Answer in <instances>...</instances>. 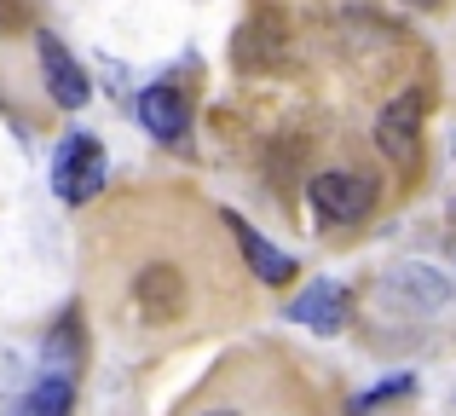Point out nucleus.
Segmentation results:
<instances>
[{"label":"nucleus","mask_w":456,"mask_h":416,"mask_svg":"<svg viewBox=\"0 0 456 416\" xmlns=\"http://www.w3.org/2000/svg\"><path fill=\"white\" fill-rule=\"evenodd\" d=\"M110 180V162H104V145L93 134H69L58 145V162H53V185L64 203H93Z\"/></svg>","instance_id":"1"},{"label":"nucleus","mask_w":456,"mask_h":416,"mask_svg":"<svg viewBox=\"0 0 456 416\" xmlns=\"http://www.w3.org/2000/svg\"><path fill=\"white\" fill-rule=\"evenodd\" d=\"M306 203H312V214H318V220H330V225H353V220H364V214H370V203H376V185L358 180V174L330 168V174H312Z\"/></svg>","instance_id":"2"},{"label":"nucleus","mask_w":456,"mask_h":416,"mask_svg":"<svg viewBox=\"0 0 456 416\" xmlns=\"http://www.w3.org/2000/svg\"><path fill=\"white\" fill-rule=\"evenodd\" d=\"M422 116H428V99L422 93H399V99L387 104V110L376 116V145L387 162H411L416 145H422Z\"/></svg>","instance_id":"3"},{"label":"nucleus","mask_w":456,"mask_h":416,"mask_svg":"<svg viewBox=\"0 0 456 416\" xmlns=\"http://www.w3.org/2000/svg\"><path fill=\"white\" fill-rule=\"evenodd\" d=\"M35 53H41V76H46V93H53L58 110H81L87 104V76H81V64L69 58V46L58 41L53 29L35 35Z\"/></svg>","instance_id":"4"},{"label":"nucleus","mask_w":456,"mask_h":416,"mask_svg":"<svg viewBox=\"0 0 456 416\" xmlns=\"http://www.w3.org/2000/svg\"><path fill=\"white\" fill-rule=\"evenodd\" d=\"M134 306L145 324H174L179 313H185V283H179L174 266H151L145 278L134 283Z\"/></svg>","instance_id":"5"},{"label":"nucleus","mask_w":456,"mask_h":416,"mask_svg":"<svg viewBox=\"0 0 456 416\" xmlns=\"http://www.w3.org/2000/svg\"><path fill=\"white\" fill-rule=\"evenodd\" d=\"M139 122L151 127L156 139H185V127H191V110H185V93L174 87V81H151L145 93H139Z\"/></svg>","instance_id":"6"},{"label":"nucleus","mask_w":456,"mask_h":416,"mask_svg":"<svg viewBox=\"0 0 456 416\" xmlns=\"http://www.w3.org/2000/svg\"><path fill=\"white\" fill-rule=\"evenodd\" d=\"M225 225H232V237H237V249H243V260H248V272H255V278H266V283H289L295 278V260L283 255L278 243H266V237H260L243 214L225 208Z\"/></svg>","instance_id":"7"},{"label":"nucleus","mask_w":456,"mask_h":416,"mask_svg":"<svg viewBox=\"0 0 456 416\" xmlns=\"http://www.w3.org/2000/svg\"><path fill=\"white\" fill-rule=\"evenodd\" d=\"M289 318L306 324V330H318V336H335V330L346 324V290L335 278H312V290L289 306Z\"/></svg>","instance_id":"8"},{"label":"nucleus","mask_w":456,"mask_h":416,"mask_svg":"<svg viewBox=\"0 0 456 416\" xmlns=\"http://www.w3.org/2000/svg\"><path fill=\"white\" fill-rule=\"evenodd\" d=\"M393 295H404L416 306H445L451 278H439L434 266H404V272H393Z\"/></svg>","instance_id":"9"},{"label":"nucleus","mask_w":456,"mask_h":416,"mask_svg":"<svg viewBox=\"0 0 456 416\" xmlns=\"http://www.w3.org/2000/svg\"><path fill=\"white\" fill-rule=\"evenodd\" d=\"M69 411H76V387H69V376H41L35 394L18 405V416H69Z\"/></svg>","instance_id":"10"},{"label":"nucleus","mask_w":456,"mask_h":416,"mask_svg":"<svg viewBox=\"0 0 456 416\" xmlns=\"http://www.w3.org/2000/svg\"><path fill=\"white\" fill-rule=\"evenodd\" d=\"M76 318H64V324H58V336H53V347H46V359H53V376H64V364L69 359H76V353H81V341H76Z\"/></svg>","instance_id":"11"},{"label":"nucleus","mask_w":456,"mask_h":416,"mask_svg":"<svg viewBox=\"0 0 456 416\" xmlns=\"http://www.w3.org/2000/svg\"><path fill=\"white\" fill-rule=\"evenodd\" d=\"M411 376H393V382H381V387H370L364 399H353V416H364V411H376V405H387V399H399V394H411Z\"/></svg>","instance_id":"12"},{"label":"nucleus","mask_w":456,"mask_h":416,"mask_svg":"<svg viewBox=\"0 0 456 416\" xmlns=\"http://www.w3.org/2000/svg\"><path fill=\"white\" fill-rule=\"evenodd\" d=\"M23 23H29V12H23V0H0V35H18Z\"/></svg>","instance_id":"13"},{"label":"nucleus","mask_w":456,"mask_h":416,"mask_svg":"<svg viewBox=\"0 0 456 416\" xmlns=\"http://www.w3.org/2000/svg\"><path fill=\"white\" fill-rule=\"evenodd\" d=\"M197 416H243L237 405H214V411H197Z\"/></svg>","instance_id":"14"},{"label":"nucleus","mask_w":456,"mask_h":416,"mask_svg":"<svg viewBox=\"0 0 456 416\" xmlns=\"http://www.w3.org/2000/svg\"><path fill=\"white\" fill-rule=\"evenodd\" d=\"M416 6H439V0H416Z\"/></svg>","instance_id":"15"}]
</instances>
